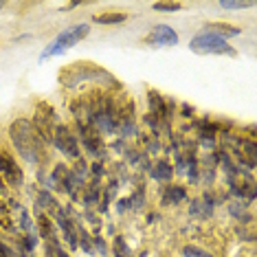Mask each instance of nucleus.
I'll return each mask as SVG.
<instances>
[{
  "mask_svg": "<svg viewBox=\"0 0 257 257\" xmlns=\"http://www.w3.org/2000/svg\"><path fill=\"white\" fill-rule=\"evenodd\" d=\"M57 81H60L64 88H77L81 84L119 86V81H116L106 68L97 66V64H92V62H75L71 66H64L60 75H57Z\"/></svg>",
  "mask_w": 257,
  "mask_h": 257,
  "instance_id": "1",
  "label": "nucleus"
},
{
  "mask_svg": "<svg viewBox=\"0 0 257 257\" xmlns=\"http://www.w3.org/2000/svg\"><path fill=\"white\" fill-rule=\"evenodd\" d=\"M9 137L14 148L18 150V154L25 159L27 163L38 165L44 156V141L42 137L36 132V127L29 119H16L9 125Z\"/></svg>",
  "mask_w": 257,
  "mask_h": 257,
  "instance_id": "2",
  "label": "nucleus"
},
{
  "mask_svg": "<svg viewBox=\"0 0 257 257\" xmlns=\"http://www.w3.org/2000/svg\"><path fill=\"white\" fill-rule=\"evenodd\" d=\"M88 31H90V27H88V25H75V27H68L66 31H62L60 36L53 40V42L46 46L44 53L40 55V60H49V57H53V55L66 53V51L71 49V46L79 44L81 40L88 36Z\"/></svg>",
  "mask_w": 257,
  "mask_h": 257,
  "instance_id": "3",
  "label": "nucleus"
},
{
  "mask_svg": "<svg viewBox=\"0 0 257 257\" xmlns=\"http://www.w3.org/2000/svg\"><path fill=\"white\" fill-rule=\"evenodd\" d=\"M189 49L198 55H235V49L222 38L200 33L189 42Z\"/></svg>",
  "mask_w": 257,
  "mask_h": 257,
  "instance_id": "4",
  "label": "nucleus"
},
{
  "mask_svg": "<svg viewBox=\"0 0 257 257\" xmlns=\"http://www.w3.org/2000/svg\"><path fill=\"white\" fill-rule=\"evenodd\" d=\"M31 123H33V127H36V132L42 137L44 143H53V134H55L60 123H57V116H55L53 108H51L49 103H40Z\"/></svg>",
  "mask_w": 257,
  "mask_h": 257,
  "instance_id": "5",
  "label": "nucleus"
},
{
  "mask_svg": "<svg viewBox=\"0 0 257 257\" xmlns=\"http://www.w3.org/2000/svg\"><path fill=\"white\" fill-rule=\"evenodd\" d=\"M53 143L64 156H68V159H77L79 156L77 139H75V134L68 130L66 125H57V130L53 134Z\"/></svg>",
  "mask_w": 257,
  "mask_h": 257,
  "instance_id": "6",
  "label": "nucleus"
},
{
  "mask_svg": "<svg viewBox=\"0 0 257 257\" xmlns=\"http://www.w3.org/2000/svg\"><path fill=\"white\" fill-rule=\"evenodd\" d=\"M145 44H150V46H176L178 44V33L167 25H159L148 33Z\"/></svg>",
  "mask_w": 257,
  "mask_h": 257,
  "instance_id": "7",
  "label": "nucleus"
},
{
  "mask_svg": "<svg viewBox=\"0 0 257 257\" xmlns=\"http://www.w3.org/2000/svg\"><path fill=\"white\" fill-rule=\"evenodd\" d=\"M0 176L7 178V183L11 187H20L22 185V169L18 167L7 152H0Z\"/></svg>",
  "mask_w": 257,
  "mask_h": 257,
  "instance_id": "8",
  "label": "nucleus"
},
{
  "mask_svg": "<svg viewBox=\"0 0 257 257\" xmlns=\"http://www.w3.org/2000/svg\"><path fill=\"white\" fill-rule=\"evenodd\" d=\"M202 33H209V36H215V38L226 40V38L239 36L242 31H239L237 27H233V25H226V22H211V25H204Z\"/></svg>",
  "mask_w": 257,
  "mask_h": 257,
  "instance_id": "9",
  "label": "nucleus"
},
{
  "mask_svg": "<svg viewBox=\"0 0 257 257\" xmlns=\"http://www.w3.org/2000/svg\"><path fill=\"white\" fill-rule=\"evenodd\" d=\"M81 132H84V145H86V150H88L90 154L95 156V159H101V156H103V143H101V139H99V134L92 132L90 125H81Z\"/></svg>",
  "mask_w": 257,
  "mask_h": 257,
  "instance_id": "10",
  "label": "nucleus"
},
{
  "mask_svg": "<svg viewBox=\"0 0 257 257\" xmlns=\"http://www.w3.org/2000/svg\"><path fill=\"white\" fill-rule=\"evenodd\" d=\"M185 196H187V191L183 189V187L172 185V187H167L165 194H163V202L165 204H178L180 200H185Z\"/></svg>",
  "mask_w": 257,
  "mask_h": 257,
  "instance_id": "11",
  "label": "nucleus"
},
{
  "mask_svg": "<svg viewBox=\"0 0 257 257\" xmlns=\"http://www.w3.org/2000/svg\"><path fill=\"white\" fill-rule=\"evenodd\" d=\"M152 176H154V180H172L174 167L169 165L167 161H159L154 167H152Z\"/></svg>",
  "mask_w": 257,
  "mask_h": 257,
  "instance_id": "12",
  "label": "nucleus"
},
{
  "mask_svg": "<svg viewBox=\"0 0 257 257\" xmlns=\"http://www.w3.org/2000/svg\"><path fill=\"white\" fill-rule=\"evenodd\" d=\"M38 209H49L51 213H57L60 211V204L55 202V198L49 194L46 189L40 191V196H38Z\"/></svg>",
  "mask_w": 257,
  "mask_h": 257,
  "instance_id": "13",
  "label": "nucleus"
},
{
  "mask_svg": "<svg viewBox=\"0 0 257 257\" xmlns=\"http://www.w3.org/2000/svg\"><path fill=\"white\" fill-rule=\"evenodd\" d=\"M38 226H40V235H42L46 242L49 239H55V226H53V222H51V218H46V215L42 213L40 215V220H38Z\"/></svg>",
  "mask_w": 257,
  "mask_h": 257,
  "instance_id": "14",
  "label": "nucleus"
},
{
  "mask_svg": "<svg viewBox=\"0 0 257 257\" xmlns=\"http://www.w3.org/2000/svg\"><path fill=\"white\" fill-rule=\"evenodd\" d=\"M125 18H127L125 14H97L92 16V22H97V25H119Z\"/></svg>",
  "mask_w": 257,
  "mask_h": 257,
  "instance_id": "15",
  "label": "nucleus"
},
{
  "mask_svg": "<svg viewBox=\"0 0 257 257\" xmlns=\"http://www.w3.org/2000/svg\"><path fill=\"white\" fill-rule=\"evenodd\" d=\"M112 250H114V257H134L132 248L127 246V242L123 237H114V244H112Z\"/></svg>",
  "mask_w": 257,
  "mask_h": 257,
  "instance_id": "16",
  "label": "nucleus"
},
{
  "mask_svg": "<svg viewBox=\"0 0 257 257\" xmlns=\"http://www.w3.org/2000/svg\"><path fill=\"white\" fill-rule=\"evenodd\" d=\"M0 226L7 229V231L14 229V222H11V209H7L5 198H0Z\"/></svg>",
  "mask_w": 257,
  "mask_h": 257,
  "instance_id": "17",
  "label": "nucleus"
},
{
  "mask_svg": "<svg viewBox=\"0 0 257 257\" xmlns=\"http://www.w3.org/2000/svg\"><path fill=\"white\" fill-rule=\"evenodd\" d=\"M46 257H71V255L60 246L57 239H49V242H46Z\"/></svg>",
  "mask_w": 257,
  "mask_h": 257,
  "instance_id": "18",
  "label": "nucleus"
},
{
  "mask_svg": "<svg viewBox=\"0 0 257 257\" xmlns=\"http://www.w3.org/2000/svg\"><path fill=\"white\" fill-rule=\"evenodd\" d=\"M183 255L185 257H213V255H209L207 250H202V248H198V246H185L183 248Z\"/></svg>",
  "mask_w": 257,
  "mask_h": 257,
  "instance_id": "19",
  "label": "nucleus"
},
{
  "mask_svg": "<svg viewBox=\"0 0 257 257\" xmlns=\"http://www.w3.org/2000/svg\"><path fill=\"white\" fill-rule=\"evenodd\" d=\"M220 7L222 9H246V7H253V3H231V0H220Z\"/></svg>",
  "mask_w": 257,
  "mask_h": 257,
  "instance_id": "20",
  "label": "nucleus"
},
{
  "mask_svg": "<svg viewBox=\"0 0 257 257\" xmlns=\"http://www.w3.org/2000/svg\"><path fill=\"white\" fill-rule=\"evenodd\" d=\"M180 7H183L180 3H154L156 11H178Z\"/></svg>",
  "mask_w": 257,
  "mask_h": 257,
  "instance_id": "21",
  "label": "nucleus"
},
{
  "mask_svg": "<svg viewBox=\"0 0 257 257\" xmlns=\"http://www.w3.org/2000/svg\"><path fill=\"white\" fill-rule=\"evenodd\" d=\"M92 246H95V250H99V253H101V255H106V253H108L106 242H103V237H99V235L92 237Z\"/></svg>",
  "mask_w": 257,
  "mask_h": 257,
  "instance_id": "22",
  "label": "nucleus"
},
{
  "mask_svg": "<svg viewBox=\"0 0 257 257\" xmlns=\"http://www.w3.org/2000/svg\"><path fill=\"white\" fill-rule=\"evenodd\" d=\"M0 257H16V253L3 242V239H0Z\"/></svg>",
  "mask_w": 257,
  "mask_h": 257,
  "instance_id": "23",
  "label": "nucleus"
},
{
  "mask_svg": "<svg viewBox=\"0 0 257 257\" xmlns=\"http://www.w3.org/2000/svg\"><path fill=\"white\" fill-rule=\"evenodd\" d=\"M3 5H5V3H0V7H3Z\"/></svg>",
  "mask_w": 257,
  "mask_h": 257,
  "instance_id": "24",
  "label": "nucleus"
}]
</instances>
